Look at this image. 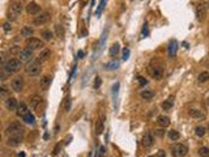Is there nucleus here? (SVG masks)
I'll return each instance as SVG.
<instances>
[{"mask_svg":"<svg viewBox=\"0 0 209 157\" xmlns=\"http://www.w3.org/2000/svg\"><path fill=\"white\" fill-rule=\"evenodd\" d=\"M155 135L159 136V137H162L164 136V130H157V131H155Z\"/></svg>","mask_w":209,"mask_h":157,"instance_id":"obj_47","label":"nucleus"},{"mask_svg":"<svg viewBox=\"0 0 209 157\" xmlns=\"http://www.w3.org/2000/svg\"><path fill=\"white\" fill-rule=\"evenodd\" d=\"M18 156H20V157H25V153H24V152H21V153L18 154Z\"/></svg>","mask_w":209,"mask_h":157,"instance_id":"obj_50","label":"nucleus"},{"mask_svg":"<svg viewBox=\"0 0 209 157\" xmlns=\"http://www.w3.org/2000/svg\"><path fill=\"white\" fill-rule=\"evenodd\" d=\"M17 17H18V14H16V13H13V12L9 11V13H8V18H9V20L16 21V20H17Z\"/></svg>","mask_w":209,"mask_h":157,"instance_id":"obj_41","label":"nucleus"},{"mask_svg":"<svg viewBox=\"0 0 209 157\" xmlns=\"http://www.w3.org/2000/svg\"><path fill=\"white\" fill-rule=\"evenodd\" d=\"M71 106H72V100L69 96H67V97L63 100V110H64L65 113H69L71 111Z\"/></svg>","mask_w":209,"mask_h":157,"instance_id":"obj_23","label":"nucleus"},{"mask_svg":"<svg viewBox=\"0 0 209 157\" xmlns=\"http://www.w3.org/2000/svg\"><path fill=\"white\" fill-rule=\"evenodd\" d=\"M140 96H141V98H144V100H152V98L154 97V92H152V90H142L141 93H140Z\"/></svg>","mask_w":209,"mask_h":157,"instance_id":"obj_26","label":"nucleus"},{"mask_svg":"<svg viewBox=\"0 0 209 157\" xmlns=\"http://www.w3.org/2000/svg\"><path fill=\"white\" fill-rule=\"evenodd\" d=\"M148 157H153V156H148Z\"/></svg>","mask_w":209,"mask_h":157,"instance_id":"obj_52","label":"nucleus"},{"mask_svg":"<svg viewBox=\"0 0 209 157\" xmlns=\"http://www.w3.org/2000/svg\"><path fill=\"white\" fill-rule=\"evenodd\" d=\"M51 56V50L50 49H42V51L39 52V55H38V59L37 62H45V60H47L48 58Z\"/></svg>","mask_w":209,"mask_h":157,"instance_id":"obj_18","label":"nucleus"},{"mask_svg":"<svg viewBox=\"0 0 209 157\" xmlns=\"http://www.w3.org/2000/svg\"><path fill=\"white\" fill-rule=\"evenodd\" d=\"M105 130V126H103V118H99L98 120H97V124H96V134L97 135H101L102 132H103Z\"/></svg>","mask_w":209,"mask_h":157,"instance_id":"obj_25","label":"nucleus"},{"mask_svg":"<svg viewBox=\"0 0 209 157\" xmlns=\"http://www.w3.org/2000/svg\"><path fill=\"white\" fill-rule=\"evenodd\" d=\"M101 85V77H96V83H94V88L98 89Z\"/></svg>","mask_w":209,"mask_h":157,"instance_id":"obj_46","label":"nucleus"},{"mask_svg":"<svg viewBox=\"0 0 209 157\" xmlns=\"http://www.w3.org/2000/svg\"><path fill=\"white\" fill-rule=\"evenodd\" d=\"M7 94H8V89H7L5 86H1V88H0V97H1V98H5Z\"/></svg>","mask_w":209,"mask_h":157,"instance_id":"obj_36","label":"nucleus"},{"mask_svg":"<svg viewBox=\"0 0 209 157\" xmlns=\"http://www.w3.org/2000/svg\"><path fill=\"white\" fill-rule=\"evenodd\" d=\"M51 83H52V76H51V75H46V76H43L42 79H41L39 85L42 89H48L51 85Z\"/></svg>","mask_w":209,"mask_h":157,"instance_id":"obj_14","label":"nucleus"},{"mask_svg":"<svg viewBox=\"0 0 209 157\" xmlns=\"http://www.w3.org/2000/svg\"><path fill=\"white\" fill-rule=\"evenodd\" d=\"M50 18H51V16L48 12H42V13L37 14L34 17V24L35 25H45V24H47L50 21Z\"/></svg>","mask_w":209,"mask_h":157,"instance_id":"obj_7","label":"nucleus"},{"mask_svg":"<svg viewBox=\"0 0 209 157\" xmlns=\"http://www.w3.org/2000/svg\"><path fill=\"white\" fill-rule=\"evenodd\" d=\"M199 156L200 157H209V148L208 147H201L199 149Z\"/></svg>","mask_w":209,"mask_h":157,"instance_id":"obj_34","label":"nucleus"},{"mask_svg":"<svg viewBox=\"0 0 209 157\" xmlns=\"http://www.w3.org/2000/svg\"><path fill=\"white\" fill-rule=\"evenodd\" d=\"M22 4L20 3V1H14V3H12L11 5V12H13V13L16 14H21L22 13Z\"/></svg>","mask_w":209,"mask_h":157,"instance_id":"obj_21","label":"nucleus"},{"mask_svg":"<svg viewBox=\"0 0 209 157\" xmlns=\"http://www.w3.org/2000/svg\"><path fill=\"white\" fill-rule=\"evenodd\" d=\"M178 51V42L175 39H171L169 43V47H167V52H169V56L170 58H174Z\"/></svg>","mask_w":209,"mask_h":157,"instance_id":"obj_12","label":"nucleus"},{"mask_svg":"<svg viewBox=\"0 0 209 157\" xmlns=\"http://www.w3.org/2000/svg\"><path fill=\"white\" fill-rule=\"evenodd\" d=\"M41 35H42V38L45 41H51L52 39V33H51L50 30H42L41 31Z\"/></svg>","mask_w":209,"mask_h":157,"instance_id":"obj_30","label":"nucleus"},{"mask_svg":"<svg viewBox=\"0 0 209 157\" xmlns=\"http://www.w3.org/2000/svg\"><path fill=\"white\" fill-rule=\"evenodd\" d=\"M33 58V50L29 49V47H25V49L20 50L18 52V59L21 60V63H26Z\"/></svg>","mask_w":209,"mask_h":157,"instance_id":"obj_8","label":"nucleus"},{"mask_svg":"<svg viewBox=\"0 0 209 157\" xmlns=\"http://www.w3.org/2000/svg\"><path fill=\"white\" fill-rule=\"evenodd\" d=\"M25 71H26V73H28L29 76H37V75H39V72H41L39 62H37V60H35V62L29 63L28 66H26Z\"/></svg>","mask_w":209,"mask_h":157,"instance_id":"obj_4","label":"nucleus"},{"mask_svg":"<svg viewBox=\"0 0 209 157\" xmlns=\"http://www.w3.org/2000/svg\"><path fill=\"white\" fill-rule=\"evenodd\" d=\"M148 33H149V31H148V24H144V28H142L141 37H142V38H145V37L148 35Z\"/></svg>","mask_w":209,"mask_h":157,"instance_id":"obj_42","label":"nucleus"},{"mask_svg":"<svg viewBox=\"0 0 209 157\" xmlns=\"http://www.w3.org/2000/svg\"><path fill=\"white\" fill-rule=\"evenodd\" d=\"M103 154H105V147H101V152H99V156L103 157Z\"/></svg>","mask_w":209,"mask_h":157,"instance_id":"obj_48","label":"nucleus"},{"mask_svg":"<svg viewBox=\"0 0 209 157\" xmlns=\"http://www.w3.org/2000/svg\"><path fill=\"white\" fill-rule=\"evenodd\" d=\"M4 103H5L7 110H9V111H16L18 105H20V103H17V100L14 97H8Z\"/></svg>","mask_w":209,"mask_h":157,"instance_id":"obj_10","label":"nucleus"},{"mask_svg":"<svg viewBox=\"0 0 209 157\" xmlns=\"http://www.w3.org/2000/svg\"><path fill=\"white\" fill-rule=\"evenodd\" d=\"M206 17V8L205 5H199L197 9H196V18L199 21H204Z\"/></svg>","mask_w":209,"mask_h":157,"instance_id":"obj_16","label":"nucleus"},{"mask_svg":"<svg viewBox=\"0 0 209 157\" xmlns=\"http://www.w3.org/2000/svg\"><path fill=\"white\" fill-rule=\"evenodd\" d=\"M136 80L140 83V85H141V86L145 85V84H148V80H147V79H144L142 76H136Z\"/></svg>","mask_w":209,"mask_h":157,"instance_id":"obj_37","label":"nucleus"},{"mask_svg":"<svg viewBox=\"0 0 209 157\" xmlns=\"http://www.w3.org/2000/svg\"><path fill=\"white\" fill-rule=\"evenodd\" d=\"M197 80H199V83H205V81H208L209 80V72H206V71L201 72V73L199 75Z\"/></svg>","mask_w":209,"mask_h":157,"instance_id":"obj_28","label":"nucleus"},{"mask_svg":"<svg viewBox=\"0 0 209 157\" xmlns=\"http://www.w3.org/2000/svg\"><path fill=\"white\" fill-rule=\"evenodd\" d=\"M188 115L191 118H196V119H204L205 118V114L201 110H199V109H189Z\"/></svg>","mask_w":209,"mask_h":157,"instance_id":"obj_15","label":"nucleus"},{"mask_svg":"<svg viewBox=\"0 0 209 157\" xmlns=\"http://www.w3.org/2000/svg\"><path fill=\"white\" fill-rule=\"evenodd\" d=\"M167 136H169V139L170 140H178L179 137H180V134H179L176 130H171V131H169V134H167Z\"/></svg>","mask_w":209,"mask_h":157,"instance_id":"obj_27","label":"nucleus"},{"mask_svg":"<svg viewBox=\"0 0 209 157\" xmlns=\"http://www.w3.org/2000/svg\"><path fill=\"white\" fill-rule=\"evenodd\" d=\"M26 12H28V14H31V16H34V14H39L41 7L38 5L37 3L31 1V3H29L28 5H26Z\"/></svg>","mask_w":209,"mask_h":157,"instance_id":"obj_11","label":"nucleus"},{"mask_svg":"<svg viewBox=\"0 0 209 157\" xmlns=\"http://www.w3.org/2000/svg\"><path fill=\"white\" fill-rule=\"evenodd\" d=\"M21 143H22V137L17 136V135L9 136L8 140H7V145H9V147H18Z\"/></svg>","mask_w":209,"mask_h":157,"instance_id":"obj_13","label":"nucleus"},{"mask_svg":"<svg viewBox=\"0 0 209 157\" xmlns=\"http://www.w3.org/2000/svg\"><path fill=\"white\" fill-rule=\"evenodd\" d=\"M208 103H209V98H208Z\"/></svg>","mask_w":209,"mask_h":157,"instance_id":"obj_53","label":"nucleus"},{"mask_svg":"<svg viewBox=\"0 0 209 157\" xmlns=\"http://www.w3.org/2000/svg\"><path fill=\"white\" fill-rule=\"evenodd\" d=\"M34 34V30L30 28V26H24L21 29V35L25 38H31V35Z\"/></svg>","mask_w":209,"mask_h":157,"instance_id":"obj_24","label":"nucleus"},{"mask_svg":"<svg viewBox=\"0 0 209 157\" xmlns=\"http://www.w3.org/2000/svg\"><path fill=\"white\" fill-rule=\"evenodd\" d=\"M119 43H114L113 46L110 47V55L111 56H116L118 55V52H119Z\"/></svg>","mask_w":209,"mask_h":157,"instance_id":"obj_31","label":"nucleus"},{"mask_svg":"<svg viewBox=\"0 0 209 157\" xmlns=\"http://www.w3.org/2000/svg\"><path fill=\"white\" fill-rule=\"evenodd\" d=\"M171 153H172V156H175V157H184L188 153V148L184 144H172Z\"/></svg>","mask_w":209,"mask_h":157,"instance_id":"obj_3","label":"nucleus"},{"mask_svg":"<svg viewBox=\"0 0 209 157\" xmlns=\"http://www.w3.org/2000/svg\"><path fill=\"white\" fill-rule=\"evenodd\" d=\"M22 120H25L28 124H33V123L35 122V118H34V115L31 114V113H28V114L22 118Z\"/></svg>","mask_w":209,"mask_h":157,"instance_id":"obj_29","label":"nucleus"},{"mask_svg":"<svg viewBox=\"0 0 209 157\" xmlns=\"http://www.w3.org/2000/svg\"><path fill=\"white\" fill-rule=\"evenodd\" d=\"M77 55H79V58H84V55H85V52H84V51H82V50H80V51H79V54H77Z\"/></svg>","mask_w":209,"mask_h":157,"instance_id":"obj_49","label":"nucleus"},{"mask_svg":"<svg viewBox=\"0 0 209 157\" xmlns=\"http://www.w3.org/2000/svg\"><path fill=\"white\" fill-rule=\"evenodd\" d=\"M42 102V97L41 96H38V94H34V96H31L30 97V106L31 109H37L38 105Z\"/></svg>","mask_w":209,"mask_h":157,"instance_id":"obj_20","label":"nucleus"},{"mask_svg":"<svg viewBox=\"0 0 209 157\" xmlns=\"http://www.w3.org/2000/svg\"><path fill=\"white\" fill-rule=\"evenodd\" d=\"M16 113H17V115H18L20 118H24L26 114H28V113H30V111H29V109H28V106H26V103L25 102H21L20 105H18V107H17Z\"/></svg>","mask_w":209,"mask_h":157,"instance_id":"obj_17","label":"nucleus"},{"mask_svg":"<svg viewBox=\"0 0 209 157\" xmlns=\"http://www.w3.org/2000/svg\"><path fill=\"white\" fill-rule=\"evenodd\" d=\"M5 132L9 135V136H14V135H17V136H22L24 128L21 127L20 123H11V124L7 127Z\"/></svg>","mask_w":209,"mask_h":157,"instance_id":"obj_2","label":"nucleus"},{"mask_svg":"<svg viewBox=\"0 0 209 157\" xmlns=\"http://www.w3.org/2000/svg\"><path fill=\"white\" fill-rule=\"evenodd\" d=\"M157 123H158L161 127H167V126H170V118L169 117H165V115H159L158 118H157Z\"/></svg>","mask_w":209,"mask_h":157,"instance_id":"obj_22","label":"nucleus"},{"mask_svg":"<svg viewBox=\"0 0 209 157\" xmlns=\"http://www.w3.org/2000/svg\"><path fill=\"white\" fill-rule=\"evenodd\" d=\"M155 157H166V152H165L164 149H159V151L157 152V154H155Z\"/></svg>","mask_w":209,"mask_h":157,"instance_id":"obj_44","label":"nucleus"},{"mask_svg":"<svg viewBox=\"0 0 209 157\" xmlns=\"http://www.w3.org/2000/svg\"><path fill=\"white\" fill-rule=\"evenodd\" d=\"M130 58V49H124L123 50V60H127Z\"/></svg>","mask_w":209,"mask_h":157,"instance_id":"obj_43","label":"nucleus"},{"mask_svg":"<svg viewBox=\"0 0 209 157\" xmlns=\"http://www.w3.org/2000/svg\"><path fill=\"white\" fill-rule=\"evenodd\" d=\"M119 67V63L118 62H111V63H107V64H105V68L109 69V71H113V69H116Z\"/></svg>","mask_w":209,"mask_h":157,"instance_id":"obj_32","label":"nucleus"},{"mask_svg":"<svg viewBox=\"0 0 209 157\" xmlns=\"http://www.w3.org/2000/svg\"><path fill=\"white\" fill-rule=\"evenodd\" d=\"M103 7H105V0H101V4H99V8H98V11H97V14H101Z\"/></svg>","mask_w":209,"mask_h":157,"instance_id":"obj_45","label":"nucleus"},{"mask_svg":"<svg viewBox=\"0 0 209 157\" xmlns=\"http://www.w3.org/2000/svg\"><path fill=\"white\" fill-rule=\"evenodd\" d=\"M172 105H174V101H172V98H170V100L162 102V109H164V110H169V109L172 107Z\"/></svg>","mask_w":209,"mask_h":157,"instance_id":"obj_33","label":"nucleus"},{"mask_svg":"<svg viewBox=\"0 0 209 157\" xmlns=\"http://www.w3.org/2000/svg\"><path fill=\"white\" fill-rule=\"evenodd\" d=\"M205 128L204 127H201V126H199V127H196L195 128V134H196V136H199V137H203L204 135H205Z\"/></svg>","mask_w":209,"mask_h":157,"instance_id":"obj_35","label":"nucleus"},{"mask_svg":"<svg viewBox=\"0 0 209 157\" xmlns=\"http://www.w3.org/2000/svg\"><path fill=\"white\" fill-rule=\"evenodd\" d=\"M21 69V60L16 59V58H11L9 60H7V63L4 64V71L7 73H16Z\"/></svg>","mask_w":209,"mask_h":157,"instance_id":"obj_1","label":"nucleus"},{"mask_svg":"<svg viewBox=\"0 0 209 157\" xmlns=\"http://www.w3.org/2000/svg\"><path fill=\"white\" fill-rule=\"evenodd\" d=\"M24 85H25V81H24L22 76H16L13 80L11 81V88H12V90H14V92H21L24 89Z\"/></svg>","mask_w":209,"mask_h":157,"instance_id":"obj_5","label":"nucleus"},{"mask_svg":"<svg viewBox=\"0 0 209 157\" xmlns=\"http://www.w3.org/2000/svg\"><path fill=\"white\" fill-rule=\"evenodd\" d=\"M208 131H209V124H208Z\"/></svg>","mask_w":209,"mask_h":157,"instance_id":"obj_51","label":"nucleus"},{"mask_svg":"<svg viewBox=\"0 0 209 157\" xmlns=\"http://www.w3.org/2000/svg\"><path fill=\"white\" fill-rule=\"evenodd\" d=\"M55 29H56L58 37L63 38V35H64V30H62V26H60V25H56V26H55Z\"/></svg>","mask_w":209,"mask_h":157,"instance_id":"obj_38","label":"nucleus"},{"mask_svg":"<svg viewBox=\"0 0 209 157\" xmlns=\"http://www.w3.org/2000/svg\"><path fill=\"white\" fill-rule=\"evenodd\" d=\"M60 148H62V144H56V147L54 148V151L51 152V154H52V156H56V154L60 152Z\"/></svg>","mask_w":209,"mask_h":157,"instance_id":"obj_40","label":"nucleus"},{"mask_svg":"<svg viewBox=\"0 0 209 157\" xmlns=\"http://www.w3.org/2000/svg\"><path fill=\"white\" fill-rule=\"evenodd\" d=\"M142 144H144V147H147V148H149V147H152L153 144H154V137L152 136V134L148 132L147 135H144V137H142Z\"/></svg>","mask_w":209,"mask_h":157,"instance_id":"obj_19","label":"nucleus"},{"mask_svg":"<svg viewBox=\"0 0 209 157\" xmlns=\"http://www.w3.org/2000/svg\"><path fill=\"white\" fill-rule=\"evenodd\" d=\"M3 29H4V31H11L12 30V24L8 22V21H7V22H4L3 24Z\"/></svg>","mask_w":209,"mask_h":157,"instance_id":"obj_39","label":"nucleus"},{"mask_svg":"<svg viewBox=\"0 0 209 157\" xmlns=\"http://www.w3.org/2000/svg\"><path fill=\"white\" fill-rule=\"evenodd\" d=\"M26 47H29L31 50H41L45 46H43V42L41 39L31 37V38H28V41H26Z\"/></svg>","mask_w":209,"mask_h":157,"instance_id":"obj_6","label":"nucleus"},{"mask_svg":"<svg viewBox=\"0 0 209 157\" xmlns=\"http://www.w3.org/2000/svg\"><path fill=\"white\" fill-rule=\"evenodd\" d=\"M149 73L152 75L153 79L159 80V79H162V76H164V68H162V67H158V66H150L149 67Z\"/></svg>","mask_w":209,"mask_h":157,"instance_id":"obj_9","label":"nucleus"}]
</instances>
